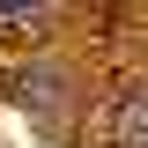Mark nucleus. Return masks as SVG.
<instances>
[{
	"label": "nucleus",
	"mask_w": 148,
	"mask_h": 148,
	"mask_svg": "<svg viewBox=\"0 0 148 148\" xmlns=\"http://www.w3.org/2000/svg\"><path fill=\"white\" fill-rule=\"evenodd\" d=\"M22 8H37V0H0V15H22Z\"/></svg>",
	"instance_id": "nucleus-1"
}]
</instances>
